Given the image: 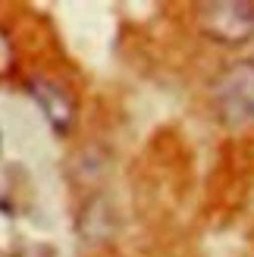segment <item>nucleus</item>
Listing matches in <instances>:
<instances>
[{
	"instance_id": "nucleus-1",
	"label": "nucleus",
	"mask_w": 254,
	"mask_h": 257,
	"mask_svg": "<svg viewBox=\"0 0 254 257\" xmlns=\"http://www.w3.org/2000/svg\"><path fill=\"white\" fill-rule=\"evenodd\" d=\"M213 107L226 125L254 119V60H235L213 85Z\"/></svg>"
},
{
	"instance_id": "nucleus-2",
	"label": "nucleus",
	"mask_w": 254,
	"mask_h": 257,
	"mask_svg": "<svg viewBox=\"0 0 254 257\" xmlns=\"http://www.w3.org/2000/svg\"><path fill=\"white\" fill-rule=\"evenodd\" d=\"M198 25L220 44H242L254 38V4L248 0H220L198 7Z\"/></svg>"
},
{
	"instance_id": "nucleus-4",
	"label": "nucleus",
	"mask_w": 254,
	"mask_h": 257,
	"mask_svg": "<svg viewBox=\"0 0 254 257\" xmlns=\"http://www.w3.org/2000/svg\"><path fill=\"white\" fill-rule=\"evenodd\" d=\"M10 63H13V47H10V41H7V35L0 32V72H7Z\"/></svg>"
},
{
	"instance_id": "nucleus-3",
	"label": "nucleus",
	"mask_w": 254,
	"mask_h": 257,
	"mask_svg": "<svg viewBox=\"0 0 254 257\" xmlns=\"http://www.w3.org/2000/svg\"><path fill=\"white\" fill-rule=\"evenodd\" d=\"M32 97L38 100L41 113L47 116V122L57 128V132H69L72 119H75V104L66 94V88L50 82V79H35L32 82Z\"/></svg>"
}]
</instances>
